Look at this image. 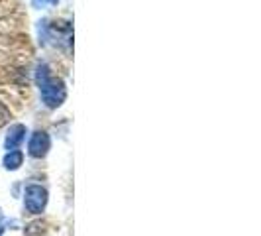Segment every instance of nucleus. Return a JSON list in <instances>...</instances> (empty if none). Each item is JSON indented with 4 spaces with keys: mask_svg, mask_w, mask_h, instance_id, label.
I'll use <instances>...</instances> for the list:
<instances>
[{
    "mask_svg": "<svg viewBox=\"0 0 261 236\" xmlns=\"http://www.w3.org/2000/svg\"><path fill=\"white\" fill-rule=\"evenodd\" d=\"M45 203H47V193L45 189H41L38 185H32L28 187L26 191V209L32 215H39L41 210L45 209Z\"/></svg>",
    "mask_w": 261,
    "mask_h": 236,
    "instance_id": "f257e3e1",
    "label": "nucleus"
},
{
    "mask_svg": "<svg viewBox=\"0 0 261 236\" xmlns=\"http://www.w3.org/2000/svg\"><path fill=\"white\" fill-rule=\"evenodd\" d=\"M4 166H6L8 170H18V168L22 166V154H20V152H12V154H8L6 159H4Z\"/></svg>",
    "mask_w": 261,
    "mask_h": 236,
    "instance_id": "7ed1b4c3",
    "label": "nucleus"
},
{
    "mask_svg": "<svg viewBox=\"0 0 261 236\" xmlns=\"http://www.w3.org/2000/svg\"><path fill=\"white\" fill-rule=\"evenodd\" d=\"M47 148H49L47 136H45V134H36V136H34V140L30 142V154H32V156H36V157H41V156H45Z\"/></svg>",
    "mask_w": 261,
    "mask_h": 236,
    "instance_id": "f03ea898",
    "label": "nucleus"
}]
</instances>
